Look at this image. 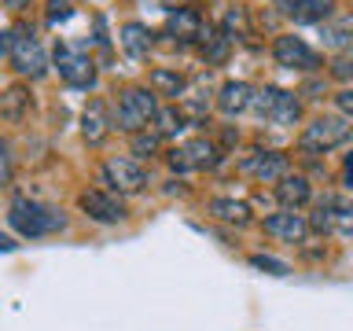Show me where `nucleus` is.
I'll return each instance as SVG.
<instances>
[{
	"label": "nucleus",
	"mask_w": 353,
	"mask_h": 331,
	"mask_svg": "<svg viewBox=\"0 0 353 331\" xmlns=\"http://www.w3.org/2000/svg\"><path fill=\"white\" fill-rule=\"evenodd\" d=\"M250 110L261 121H269V126L287 129V126H298V118H302V99H298L294 92H287V88L261 85V88H254Z\"/></svg>",
	"instance_id": "f257e3e1"
},
{
	"label": "nucleus",
	"mask_w": 353,
	"mask_h": 331,
	"mask_svg": "<svg viewBox=\"0 0 353 331\" xmlns=\"http://www.w3.org/2000/svg\"><path fill=\"white\" fill-rule=\"evenodd\" d=\"M8 221H11V228H15L19 236H26V239L52 236V232H59L66 225V217L59 214V210L41 206V203H33V199H15L11 210H8Z\"/></svg>",
	"instance_id": "f03ea898"
},
{
	"label": "nucleus",
	"mask_w": 353,
	"mask_h": 331,
	"mask_svg": "<svg viewBox=\"0 0 353 331\" xmlns=\"http://www.w3.org/2000/svg\"><path fill=\"white\" fill-rule=\"evenodd\" d=\"M350 137H353L350 118H342V114H316V118L302 129L298 143H302V151H309V154H327V151L342 148Z\"/></svg>",
	"instance_id": "7ed1b4c3"
},
{
	"label": "nucleus",
	"mask_w": 353,
	"mask_h": 331,
	"mask_svg": "<svg viewBox=\"0 0 353 331\" xmlns=\"http://www.w3.org/2000/svg\"><path fill=\"white\" fill-rule=\"evenodd\" d=\"M154 114H159V99H154L151 88L132 85V88H125V92L118 96V129L140 132V129H148L154 121Z\"/></svg>",
	"instance_id": "20e7f679"
},
{
	"label": "nucleus",
	"mask_w": 353,
	"mask_h": 331,
	"mask_svg": "<svg viewBox=\"0 0 353 331\" xmlns=\"http://www.w3.org/2000/svg\"><path fill=\"white\" fill-rule=\"evenodd\" d=\"M272 59H276V66L298 70V74L324 70V55H320L313 44H305L302 37H294V33H280V37L272 41Z\"/></svg>",
	"instance_id": "39448f33"
},
{
	"label": "nucleus",
	"mask_w": 353,
	"mask_h": 331,
	"mask_svg": "<svg viewBox=\"0 0 353 331\" xmlns=\"http://www.w3.org/2000/svg\"><path fill=\"white\" fill-rule=\"evenodd\" d=\"M316 232H335V236H353V203L342 195H324L316 203V214L309 221Z\"/></svg>",
	"instance_id": "423d86ee"
},
{
	"label": "nucleus",
	"mask_w": 353,
	"mask_h": 331,
	"mask_svg": "<svg viewBox=\"0 0 353 331\" xmlns=\"http://www.w3.org/2000/svg\"><path fill=\"white\" fill-rule=\"evenodd\" d=\"M55 70H59V77L74 88H88L96 81L92 59H88L81 48H74V44H55Z\"/></svg>",
	"instance_id": "0eeeda50"
},
{
	"label": "nucleus",
	"mask_w": 353,
	"mask_h": 331,
	"mask_svg": "<svg viewBox=\"0 0 353 331\" xmlns=\"http://www.w3.org/2000/svg\"><path fill=\"white\" fill-rule=\"evenodd\" d=\"M11 66H15L22 77H41L44 70H48L41 41L33 37L30 30H15V37H11Z\"/></svg>",
	"instance_id": "6e6552de"
},
{
	"label": "nucleus",
	"mask_w": 353,
	"mask_h": 331,
	"mask_svg": "<svg viewBox=\"0 0 353 331\" xmlns=\"http://www.w3.org/2000/svg\"><path fill=\"white\" fill-rule=\"evenodd\" d=\"M276 15L291 19L294 26H320L327 15H335V0H272Z\"/></svg>",
	"instance_id": "1a4fd4ad"
},
{
	"label": "nucleus",
	"mask_w": 353,
	"mask_h": 331,
	"mask_svg": "<svg viewBox=\"0 0 353 331\" xmlns=\"http://www.w3.org/2000/svg\"><path fill=\"white\" fill-rule=\"evenodd\" d=\"M103 181L110 184V192H140L148 184V173L137 159H107L103 162Z\"/></svg>",
	"instance_id": "9d476101"
},
{
	"label": "nucleus",
	"mask_w": 353,
	"mask_h": 331,
	"mask_svg": "<svg viewBox=\"0 0 353 331\" xmlns=\"http://www.w3.org/2000/svg\"><path fill=\"white\" fill-rule=\"evenodd\" d=\"M243 173H250L254 181H265V184H276L291 173V159L283 151H254L243 159Z\"/></svg>",
	"instance_id": "9b49d317"
},
{
	"label": "nucleus",
	"mask_w": 353,
	"mask_h": 331,
	"mask_svg": "<svg viewBox=\"0 0 353 331\" xmlns=\"http://www.w3.org/2000/svg\"><path fill=\"white\" fill-rule=\"evenodd\" d=\"M221 159L217 154V148L210 143L206 137H195V140H188V143H181V148H173L170 151V166L173 170H206V166H214Z\"/></svg>",
	"instance_id": "f8f14e48"
},
{
	"label": "nucleus",
	"mask_w": 353,
	"mask_h": 331,
	"mask_svg": "<svg viewBox=\"0 0 353 331\" xmlns=\"http://www.w3.org/2000/svg\"><path fill=\"white\" fill-rule=\"evenodd\" d=\"M265 232H269L272 239H283V243H305L313 228H309L305 214H298V210H280V214L265 217Z\"/></svg>",
	"instance_id": "ddd939ff"
},
{
	"label": "nucleus",
	"mask_w": 353,
	"mask_h": 331,
	"mask_svg": "<svg viewBox=\"0 0 353 331\" xmlns=\"http://www.w3.org/2000/svg\"><path fill=\"white\" fill-rule=\"evenodd\" d=\"M81 210L92 221H99V225H118V221H125V206H121L118 195H107V192H85L81 199Z\"/></svg>",
	"instance_id": "4468645a"
},
{
	"label": "nucleus",
	"mask_w": 353,
	"mask_h": 331,
	"mask_svg": "<svg viewBox=\"0 0 353 331\" xmlns=\"http://www.w3.org/2000/svg\"><path fill=\"white\" fill-rule=\"evenodd\" d=\"M320 44L327 52H346L353 48V11H339L320 22Z\"/></svg>",
	"instance_id": "2eb2a0df"
},
{
	"label": "nucleus",
	"mask_w": 353,
	"mask_h": 331,
	"mask_svg": "<svg viewBox=\"0 0 353 331\" xmlns=\"http://www.w3.org/2000/svg\"><path fill=\"white\" fill-rule=\"evenodd\" d=\"M250 99H254V85L247 81H225L217 92V110L225 118H239L250 110Z\"/></svg>",
	"instance_id": "dca6fc26"
},
{
	"label": "nucleus",
	"mask_w": 353,
	"mask_h": 331,
	"mask_svg": "<svg viewBox=\"0 0 353 331\" xmlns=\"http://www.w3.org/2000/svg\"><path fill=\"white\" fill-rule=\"evenodd\" d=\"M276 199L283 203V210H298V206H305L309 199H313V188H309L305 177L287 173L283 181H276Z\"/></svg>",
	"instance_id": "f3484780"
},
{
	"label": "nucleus",
	"mask_w": 353,
	"mask_h": 331,
	"mask_svg": "<svg viewBox=\"0 0 353 331\" xmlns=\"http://www.w3.org/2000/svg\"><path fill=\"white\" fill-rule=\"evenodd\" d=\"M165 30H170L176 41H199L203 37V19H199V11H192V8H176V11H170V19H165Z\"/></svg>",
	"instance_id": "a211bd4d"
},
{
	"label": "nucleus",
	"mask_w": 353,
	"mask_h": 331,
	"mask_svg": "<svg viewBox=\"0 0 353 331\" xmlns=\"http://www.w3.org/2000/svg\"><path fill=\"white\" fill-rule=\"evenodd\" d=\"M30 114V88L26 85H11L0 92V118L4 121H22Z\"/></svg>",
	"instance_id": "6ab92c4d"
},
{
	"label": "nucleus",
	"mask_w": 353,
	"mask_h": 331,
	"mask_svg": "<svg viewBox=\"0 0 353 331\" xmlns=\"http://www.w3.org/2000/svg\"><path fill=\"white\" fill-rule=\"evenodd\" d=\"M148 81H151V92H154V96H170V99H181L184 88H188V77L176 74V70H170V66H154Z\"/></svg>",
	"instance_id": "aec40b11"
},
{
	"label": "nucleus",
	"mask_w": 353,
	"mask_h": 331,
	"mask_svg": "<svg viewBox=\"0 0 353 331\" xmlns=\"http://www.w3.org/2000/svg\"><path fill=\"white\" fill-rule=\"evenodd\" d=\"M118 41H121V48H125L129 59H143V55L151 52V30L143 26V22H125Z\"/></svg>",
	"instance_id": "412c9836"
},
{
	"label": "nucleus",
	"mask_w": 353,
	"mask_h": 331,
	"mask_svg": "<svg viewBox=\"0 0 353 331\" xmlns=\"http://www.w3.org/2000/svg\"><path fill=\"white\" fill-rule=\"evenodd\" d=\"M81 132H85L88 143H103L107 140V114H103V103H99V99L88 103L85 118H81Z\"/></svg>",
	"instance_id": "4be33fe9"
},
{
	"label": "nucleus",
	"mask_w": 353,
	"mask_h": 331,
	"mask_svg": "<svg viewBox=\"0 0 353 331\" xmlns=\"http://www.w3.org/2000/svg\"><path fill=\"white\" fill-rule=\"evenodd\" d=\"M210 214L217 221H228V225H247L250 221V210H247V203H239V199H214V203H210Z\"/></svg>",
	"instance_id": "5701e85b"
},
{
	"label": "nucleus",
	"mask_w": 353,
	"mask_h": 331,
	"mask_svg": "<svg viewBox=\"0 0 353 331\" xmlns=\"http://www.w3.org/2000/svg\"><path fill=\"white\" fill-rule=\"evenodd\" d=\"M184 121H188V118H184V110H176V107H159V114H154L151 129L165 140V137H176V132L184 129Z\"/></svg>",
	"instance_id": "b1692460"
},
{
	"label": "nucleus",
	"mask_w": 353,
	"mask_h": 331,
	"mask_svg": "<svg viewBox=\"0 0 353 331\" xmlns=\"http://www.w3.org/2000/svg\"><path fill=\"white\" fill-rule=\"evenodd\" d=\"M159 143H162V137H159V132H148V137H143V132H132V151H137V154H154V151H159Z\"/></svg>",
	"instance_id": "393cba45"
},
{
	"label": "nucleus",
	"mask_w": 353,
	"mask_h": 331,
	"mask_svg": "<svg viewBox=\"0 0 353 331\" xmlns=\"http://www.w3.org/2000/svg\"><path fill=\"white\" fill-rule=\"evenodd\" d=\"M11 170H15V159H11V143L0 140V188L11 181Z\"/></svg>",
	"instance_id": "a878e982"
},
{
	"label": "nucleus",
	"mask_w": 353,
	"mask_h": 331,
	"mask_svg": "<svg viewBox=\"0 0 353 331\" xmlns=\"http://www.w3.org/2000/svg\"><path fill=\"white\" fill-rule=\"evenodd\" d=\"M250 265H254V269L272 272V276H287V265H283V261H276V258H265V254H254Z\"/></svg>",
	"instance_id": "bb28decb"
},
{
	"label": "nucleus",
	"mask_w": 353,
	"mask_h": 331,
	"mask_svg": "<svg viewBox=\"0 0 353 331\" xmlns=\"http://www.w3.org/2000/svg\"><path fill=\"white\" fill-rule=\"evenodd\" d=\"M335 107L342 110V118H353V85H342L335 92Z\"/></svg>",
	"instance_id": "cd10ccee"
},
{
	"label": "nucleus",
	"mask_w": 353,
	"mask_h": 331,
	"mask_svg": "<svg viewBox=\"0 0 353 331\" xmlns=\"http://www.w3.org/2000/svg\"><path fill=\"white\" fill-rule=\"evenodd\" d=\"M331 74H335L339 81H353V52L350 55H339L335 66H331Z\"/></svg>",
	"instance_id": "c85d7f7f"
},
{
	"label": "nucleus",
	"mask_w": 353,
	"mask_h": 331,
	"mask_svg": "<svg viewBox=\"0 0 353 331\" xmlns=\"http://www.w3.org/2000/svg\"><path fill=\"white\" fill-rule=\"evenodd\" d=\"M63 19H70V4H66V0H52L48 4V22H63Z\"/></svg>",
	"instance_id": "c756f323"
},
{
	"label": "nucleus",
	"mask_w": 353,
	"mask_h": 331,
	"mask_svg": "<svg viewBox=\"0 0 353 331\" xmlns=\"http://www.w3.org/2000/svg\"><path fill=\"white\" fill-rule=\"evenodd\" d=\"M342 181H346V188H353V151L346 154V162H342Z\"/></svg>",
	"instance_id": "7c9ffc66"
},
{
	"label": "nucleus",
	"mask_w": 353,
	"mask_h": 331,
	"mask_svg": "<svg viewBox=\"0 0 353 331\" xmlns=\"http://www.w3.org/2000/svg\"><path fill=\"white\" fill-rule=\"evenodd\" d=\"M11 37H15L11 30H4V33H0V55H11Z\"/></svg>",
	"instance_id": "2f4dec72"
},
{
	"label": "nucleus",
	"mask_w": 353,
	"mask_h": 331,
	"mask_svg": "<svg viewBox=\"0 0 353 331\" xmlns=\"http://www.w3.org/2000/svg\"><path fill=\"white\" fill-rule=\"evenodd\" d=\"M4 250H15V239H11V236H4V232H0V254H4Z\"/></svg>",
	"instance_id": "473e14b6"
},
{
	"label": "nucleus",
	"mask_w": 353,
	"mask_h": 331,
	"mask_svg": "<svg viewBox=\"0 0 353 331\" xmlns=\"http://www.w3.org/2000/svg\"><path fill=\"white\" fill-rule=\"evenodd\" d=\"M0 4H4V8H11V11H19L22 4H26V0H0Z\"/></svg>",
	"instance_id": "72a5a7b5"
}]
</instances>
